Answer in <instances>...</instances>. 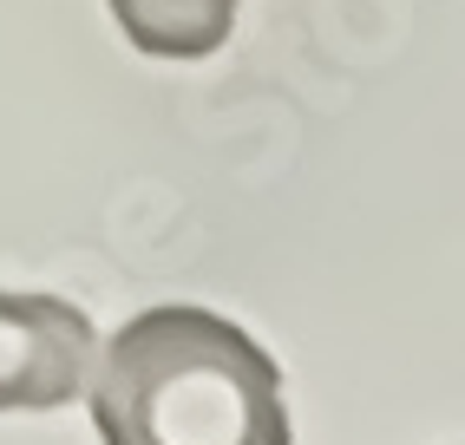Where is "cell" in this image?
Returning a JSON list of instances; mask_svg holds the SVG:
<instances>
[{
    "mask_svg": "<svg viewBox=\"0 0 465 445\" xmlns=\"http://www.w3.org/2000/svg\"><path fill=\"white\" fill-rule=\"evenodd\" d=\"M105 445H295L282 367L236 321L191 302L144 308L85 373Z\"/></svg>",
    "mask_w": 465,
    "mask_h": 445,
    "instance_id": "obj_1",
    "label": "cell"
},
{
    "mask_svg": "<svg viewBox=\"0 0 465 445\" xmlns=\"http://www.w3.org/2000/svg\"><path fill=\"white\" fill-rule=\"evenodd\" d=\"M92 354H99V334L85 308L0 289V412H53L79 400Z\"/></svg>",
    "mask_w": 465,
    "mask_h": 445,
    "instance_id": "obj_2",
    "label": "cell"
},
{
    "mask_svg": "<svg viewBox=\"0 0 465 445\" xmlns=\"http://www.w3.org/2000/svg\"><path fill=\"white\" fill-rule=\"evenodd\" d=\"M242 0H112V20L144 59H210Z\"/></svg>",
    "mask_w": 465,
    "mask_h": 445,
    "instance_id": "obj_3",
    "label": "cell"
}]
</instances>
